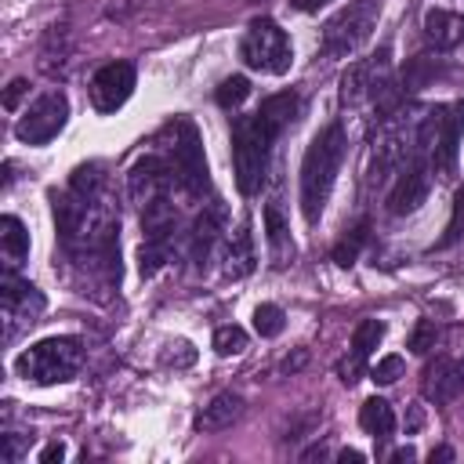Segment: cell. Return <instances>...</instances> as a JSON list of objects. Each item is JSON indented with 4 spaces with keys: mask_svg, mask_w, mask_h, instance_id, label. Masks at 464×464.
<instances>
[{
    "mask_svg": "<svg viewBox=\"0 0 464 464\" xmlns=\"http://www.w3.org/2000/svg\"><path fill=\"white\" fill-rule=\"evenodd\" d=\"M341 160H344V127L341 123H326L304 149V160H301V214L308 225L319 221L326 199H330V188H334V178L341 170Z\"/></svg>",
    "mask_w": 464,
    "mask_h": 464,
    "instance_id": "6da1fadb",
    "label": "cell"
},
{
    "mask_svg": "<svg viewBox=\"0 0 464 464\" xmlns=\"http://www.w3.org/2000/svg\"><path fill=\"white\" fill-rule=\"evenodd\" d=\"M276 134L279 130L257 112L254 116H236V123H232V167H236V185H239L243 196L261 192Z\"/></svg>",
    "mask_w": 464,
    "mask_h": 464,
    "instance_id": "7a4b0ae2",
    "label": "cell"
},
{
    "mask_svg": "<svg viewBox=\"0 0 464 464\" xmlns=\"http://www.w3.org/2000/svg\"><path fill=\"white\" fill-rule=\"evenodd\" d=\"M460 134H464V102L453 105H435L420 127H417V149L420 156H431V167L442 178L457 174V149H460Z\"/></svg>",
    "mask_w": 464,
    "mask_h": 464,
    "instance_id": "3957f363",
    "label": "cell"
},
{
    "mask_svg": "<svg viewBox=\"0 0 464 464\" xmlns=\"http://www.w3.org/2000/svg\"><path fill=\"white\" fill-rule=\"evenodd\" d=\"M80 362H83V348L76 337H47L25 348L14 359V370L22 381L33 384H62L80 370Z\"/></svg>",
    "mask_w": 464,
    "mask_h": 464,
    "instance_id": "277c9868",
    "label": "cell"
},
{
    "mask_svg": "<svg viewBox=\"0 0 464 464\" xmlns=\"http://www.w3.org/2000/svg\"><path fill=\"white\" fill-rule=\"evenodd\" d=\"M377 14H381V0H352L344 4L326 25H323V36H319V51L326 58H348L359 44L370 40L373 25H377Z\"/></svg>",
    "mask_w": 464,
    "mask_h": 464,
    "instance_id": "5b68a950",
    "label": "cell"
},
{
    "mask_svg": "<svg viewBox=\"0 0 464 464\" xmlns=\"http://www.w3.org/2000/svg\"><path fill=\"white\" fill-rule=\"evenodd\" d=\"M239 58L246 69L254 72H268V76H283L294 62L290 40L286 33L272 22V18H254L239 40Z\"/></svg>",
    "mask_w": 464,
    "mask_h": 464,
    "instance_id": "8992f818",
    "label": "cell"
},
{
    "mask_svg": "<svg viewBox=\"0 0 464 464\" xmlns=\"http://www.w3.org/2000/svg\"><path fill=\"white\" fill-rule=\"evenodd\" d=\"M170 170L174 178L188 188V192H203L210 185L207 178V156H203V141H199V130L192 120H174L170 123Z\"/></svg>",
    "mask_w": 464,
    "mask_h": 464,
    "instance_id": "52a82bcc",
    "label": "cell"
},
{
    "mask_svg": "<svg viewBox=\"0 0 464 464\" xmlns=\"http://www.w3.org/2000/svg\"><path fill=\"white\" fill-rule=\"evenodd\" d=\"M65 120H69V98L62 91H44L14 123V138L22 145H47L51 138H58Z\"/></svg>",
    "mask_w": 464,
    "mask_h": 464,
    "instance_id": "ba28073f",
    "label": "cell"
},
{
    "mask_svg": "<svg viewBox=\"0 0 464 464\" xmlns=\"http://www.w3.org/2000/svg\"><path fill=\"white\" fill-rule=\"evenodd\" d=\"M428 188H431V167H428V160H424L420 152H413L410 163L399 170L395 188L388 192V210H392L395 218L413 214V210L428 199Z\"/></svg>",
    "mask_w": 464,
    "mask_h": 464,
    "instance_id": "9c48e42d",
    "label": "cell"
},
{
    "mask_svg": "<svg viewBox=\"0 0 464 464\" xmlns=\"http://www.w3.org/2000/svg\"><path fill=\"white\" fill-rule=\"evenodd\" d=\"M134 94V65L130 62H109L91 76V105L98 112H116Z\"/></svg>",
    "mask_w": 464,
    "mask_h": 464,
    "instance_id": "30bf717a",
    "label": "cell"
},
{
    "mask_svg": "<svg viewBox=\"0 0 464 464\" xmlns=\"http://www.w3.org/2000/svg\"><path fill=\"white\" fill-rule=\"evenodd\" d=\"M170 181H174V170L160 156H141L127 170V192L141 207L152 203V199H160V196H170Z\"/></svg>",
    "mask_w": 464,
    "mask_h": 464,
    "instance_id": "8fae6325",
    "label": "cell"
},
{
    "mask_svg": "<svg viewBox=\"0 0 464 464\" xmlns=\"http://www.w3.org/2000/svg\"><path fill=\"white\" fill-rule=\"evenodd\" d=\"M464 392V362L439 355L435 362L424 366L420 373V395L428 402H453Z\"/></svg>",
    "mask_w": 464,
    "mask_h": 464,
    "instance_id": "7c38bea8",
    "label": "cell"
},
{
    "mask_svg": "<svg viewBox=\"0 0 464 464\" xmlns=\"http://www.w3.org/2000/svg\"><path fill=\"white\" fill-rule=\"evenodd\" d=\"M239 417H243V399H239L236 392H221V395H214V399L199 410L196 428H199V431H225V428H232Z\"/></svg>",
    "mask_w": 464,
    "mask_h": 464,
    "instance_id": "4fadbf2b",
    "label": "cell"
},
{
    "mask_svg": "<svg viewBox=\"0 0 464 464\" xmlns=\"http://www.w3.org/2000/svg\"><path fill=\"white\" fill-rule=\"evenodd\" d=\"M254 265H257L254 236H250V225H243V228L232 236L228 250H225V276H228V279H243V276L254 272Z\"/></svg>",
    "mask_w": 464,
    "mask_h": 464,
    "instance_id": "5bb4252c",
    "label": "cell"
},
{
    "mask_svg": "<svg viewBox=\"0 0 464 464\" xmlns=\"http://www.w3.org/2000/svg\"><path fill=\"white\" fill-rule=\"evenodd\" d=\"M359 424H362V431H366V435H373L377 442H381V439H388V435L395 431V410H392V402H388V399H381V395L366 399V402L359 406Z\"/></svg>",
    "mask_w": 464,
    "mask_h": 464,
    "instance_id": "9a60e30c",
    "label": "cell"
},
{
    "mask_svg": "<svg viewBox=\"0 0 464 464\" xmlns=\"http://www.w3.org/2000/svg\"><path fill=\"white\" fill-rule=\"evenodd\" d=\"M0 250H4L7 268L22 265L29 257V232H25V225L14 214H4L0 218Z\"/></svg>",
    "mask_w": 464,
    "mask_h": 464,
    "instance_id": "2e32d148",
    "label": "cell"
},
{
    "mask_svg": "<svg viewBox=\"0 0 464 464\" xmlns=\"http://www.w3.org/2000/svg\"><path fill=\"white\" fill-rule=\"evenodd\" d=\"M460 29H464V22H460L457 14H450V11H442V7H431V11L424 14V33H428V40H435L439 47H453V44L460 40Z\"/></svg>",
    "mask_w": 464,
    "mask_h": 464,
    "instance_id": "e0dca14e",
    "label": "cell"
},
{
    "mask_svg": "<svg viewBox=\"0 0 464 464\" xmlns=\"http://www.w3.org/2000/svg\"><path fill=\"white\" fill-rule=\"evenodd\" d=\"M297 109H301V98H297L294 91H279V94H268V98L257 105V116H265L276 130H283V127L297 116Z\"/></svg>",
    "mask_w": 464,
    "mask_h": 464,
    "instance_id": "ac0fdd59",
    "label": "cell"
},
{
    "mask_svg": "<svg viewBox=\"0 0 464 464\" xmlns=\"http://www.w3.org/2000/svg\"><path fill=\"white\" fill-rule=\"evenodd\" d=\"M214 239H218V221H214V214H199L196 225H192V232H188V257L196 261V268L207 265Z\"/></svg>",
    "mask_w": 464,
    "mask_h": 464,
    "instance_id": "d6986e66",
    "label": "cell"
},
{
    "mask_svg": "<svg viewBox=\"0 0 464 464\" xmlns=\"http://www.w3.org/2000/svg\"><path fill=\"white\" fill-rule=\"evenodd\" d=\"M435 76H439V62L428 58V54H417V58H410L406 69H402V91H420V87H428Z\"/></svg>",
    "mask_w": 464,
    "mask_h": 464,
    "instance_id": "ffe728a7",
    "label": "cell"
},
{
    "mask_svg": "<svg viewBox=\"0 0 464 464\" xmlns=\"http://www.w3.org/2000/svg\"><path fill=\"white\" fill-rule=\"evenodd\" d=\"M366 239H370V225L362 221V225H355L344 239H337V246H334V261H337L341 268H352L355 257H359V250L366 246Z\"/></svg>",
    "mask_w": 464,
    "mask_h": 464,
    "instance_id": "44dd1931",
    "label": "cell"
},
{
    "mask_svg": "<svg viewBox=\"0 0 464 464\" xmlns=\"http://www.w3.org/2000/svg\"><path fill=\"white\" fill-rule=\"evenodd\" d=\"M265 236H268V246H272L276 254H286V246H290V228H286L283 210H279L276 203L265 207Z\"/></svg>",
    "mask_w": 464,
    "mask_h": 464,
    "instance_id": "7402d4cb",
    "label": "cell"
},
{
    "mask_svg": "<svg viewBox=\"0 0 464 464\" xmlns=\"http://www.w3.org/2000/svg\"><path fill=\"white\" fill-rule=\"evenodd\" d=\"M246 94H250V80L246 76H225L218 83V91H214V98H218L221 109H239L246 102Z\"/></svg>",
    "mask_w": 464,
    "mask_h": 464,
    "instance_id": "603a6c76",
    "label": "cell"
},
{
    "mask_svg": "<svg viewBox=\"0 0 464 464\" xmlns=\"http://www.w3.org/2000/svg\"><path fill=\"white\" fill-rule=\"evenodd\" d=\"M381 337H384V326H381L377 319H362V323L355 326V334H352V352L362 355V359H370L373 348L381 344Z\"/></svg>",
    "mask_w": 464,
    "mask_h": 464,
    "instance_id": "cb8c5ba5",
    "label": "cell"
},
{
    "mask_svg": "<svg viewBox=\"0 0 464 464\" xmlns=\"http://www.w3.org/2000/svg\"><path fill=\"white\" fill-rule=\"evenodd\" d=\"M102 185H105V174H102L98 163H83L69 178V188L72 192H83V196H102Z\"/></svg>",
    "mask_w": 464,
    "mask_h": 464,
    "instance_id": "d4e9b609",
    "label": "cell"
},
{
    "mask_svg": "<svg viewBox=\"0 0 464 464\" xmlns=\"http://www.w3.org/2000/svg\"><path fill=\"white\" fill-rule=\"evenodd\" d=\"M283 323H286V315H283V308L279 304H257L254 308V330L261 334V337H279L283 334Z\"/></svg>",
    "mask_w": 464,
    "mask_h": 464,
    "instance_id": "484cf974",
    "label": "cell"
},
{
    "mask_svg": "<svg viewBox=\"0 0 464 464\" xmlns=\"http://www.w3.org/2000/svg\"><path fill=\"white\" fill-rule=\"evenodd\" d=\"M464 239V185L457 188V196H453V214H450V221H446V232L439 236V250H446V246H453V243H460Z\"/></svg>",
    "mask_w": 464,
    "mask_h": 464,
    "instance_id": "4316f807",
    "label": "cell"
},
{
    "mask_svg": "<svg viewBox=\"0 0 464 464\" xmlns=\"http://www.w3.org/2000/svg\"><path fill=\"white\" fill-rule=\"evenodd\" d=\"M163 261H167V243L145 239V243H141V250H138V272L149 279V276H156V272L163 268Z\"/></svg>",
    "mask_w": 464,
    "mask_h": 464,
    "instance_id": "83f0119b",
    "label": "cell"
},
{
    "mask_svg": "<svg viewBox=\"0 0 464 464\" xmlns=\"http://www.w3.org/2000/svg\"><path fill=\"white\" fill-rule=\"evenodd\" d=\"M243 348H246L243 326H218V330H214V352H218V355H239Z\"/></svg>",
    "mask_w": 464,
    "mask_h": 464,
    "instance_id": "f1b7e54d",
    "label": "cell"
},
{
    "mask_svg": "<svg viewBox=\"0 0 464 464\" xmlns=\"http://www.w3.org/2000/svg\"><path fill=\"white\" fill-rule=\"evenodd\" d=\"M435 341H439L435 323H431V319H417V326H413V334H410V352L428 355V352L435 348Z\"/></svg>",
    "mask_w": 464,
    "mask_h": 464,
    "instance_id": "f546056e",
    "label": "cell"
},
{
    "mask_svg": "<svg viewBox=\"0 0 464 464\" xmlns=\"http://www.w3.org/2000/svg\"><path fill=\"white\" fill-rule=\"evenodd\" d=\"M370 377H373L377 384H395V381L402 377V355H384V359H377V366L370 370Z\"/></svg>",
    "mask_w": 464,
    "mask_h": 464,
    "instance_id": "4dcf8cb0",
    "label": "cell"
},
{
    "mask_svg": "<svg viewBox=\"0 0 464 464\" xmlns=\"http://www.w3.org/2000/svg\"><path fill=\"white\" fill-rule=\"evenodd\" d=\"M362 362H366V359H362V355H355V352H352V359H341V362H337L341 381H344V384H355V381L362 377Z\"/></svg>",
    "mask_w": 464,
    "mask_h": 464,
    "instance_id": "1f68e13d",
    "label": "cell"
},
{
    "mask_svg": "<svg viewBox=\"0 0 464 464\" xmlns=\"http://www.w3.org/2000/svg\"><path fill=\"white\" fill-rule=\"evenodd\" d=\"M29 91V83L18 76V80H11L7 83V91H4V109H18V102H22V94Z\"/></svg>",
    "mask_w": 464,
    "mask_h": 464,
    "instance_id": "d6a6232c",
    "label": "cell"
},
{
    "mask_svg": "<svg viewBox=\"0 0 464 464\" xmlns=\"http://www.w3.org/2000/svg\"><path fill=\"white\" fill-rule=\"evenodd\" d=\"M192 359H196V348H192L188 341H178V355H174V352L167 355V362H174V366H188Z\"/></svg>",
    "mask_w": 464,
    "mask_h": 464,
    "instance_id": "836d02e7",
    "label": "cell"
},
{
    "mask_svg": "<svg viewBox=\"0 0 464 464\" xmlns=\"http://www.w3.org/2000/svg\"><path fill=\"white\" fill-rule=\"evenodd\" d=\"M18 453H22V442H18L14 435H4V439H0V457H4L7 464H14Z\"/></svg>",
    "mask_w": 464,
    "mask_h": 464,
    "instance_id": "e575fe53",
    "label": "cell"
},
{
    "mask_svg": "<svg viewBox=\"0 0 464 464\" xmlns=\"http://www.w3.org/2000/svg\"><path fill=\"white\" fill-rule=\"evenodd\" d=\"M62 457H65V446L62 442H51V446L40 450V464H58Z\"/></svg>",
    "mask_w": 464,
    "mask_h": 464,
    "instance_id": "d590c367",
    "label": "cell"
},
{
    "mask_svg": "<svg viewBox=\"0 0 464 464\" xmlns=\"http://www.w3.org/2000/svg\"><path fill=\"white\" fill-rule=\"evenodd\" d=\"M323 4H326V0H290L294 11H319Z\"/></svg>",
    "mask_w": 464,
    "mask_h": 464,
    "instance_id": "8d00e7d4",
    "label": "cell"
},
{
    "mask_svg": "<svg viewBox=\"0 0 464 464\" xmlns=\"http://www.w3.org/2000/svg\"><path fill=\"white\" fill-rule=\"evenodd\" d=\"M413 457H417V453H413V446H402V450H395V453H392V460H395V464H402V460H413Z\"/></svg>",
    "mask_w": 464,
    "mask_h": 464,
    "instance_id": "74e56055",
    "label": "cell"
},
{
    "mask_svg": "<svg viewBox=\"0 0 464 464\" xmlns=\"http://www.w3.org/2000/svg\"><path fill=\"white\" fill-rule=\"evenodd\" d=\"M341 460H344V464H348V460H352V464H362L366 457H362L359 450H341Z\"/></svg>",
    "mask_w": 464,
    "mask_h": 464,
    "instance_id": "f35d334b",
    "label": "cell"
},
{
    "mask_svg": "<svg viewBox=\"0 0 464 464\" xmlns=\"http://www.w3.org/2000/svg\"><path fill=\"white\" fill-rule=\"evenodd\" d=\"M431 460H453V450L450 446H439V450H431Z\"/></svg>",
    "mask_w": 464,
    "mask_h": 464,
    "instance_id": "ab89813d",
    "label": "cell"
},
{
    "mask_svg": "<svg viewBox=\"0 0 464 464\" xmlns=\"http://www.w3.org/2000/svg\"><path fill=\"white\" fill-rule=\"evenodd\" d=\"M323 453H326V450H323V446H312V450H308V453H304V460H315V457H323Z\"/></svg>",
    "mask_w": 464,
    "mask_h": 464,
    "instance_id": "60d3db41",
    "label": "cell"
}]
</instances>
